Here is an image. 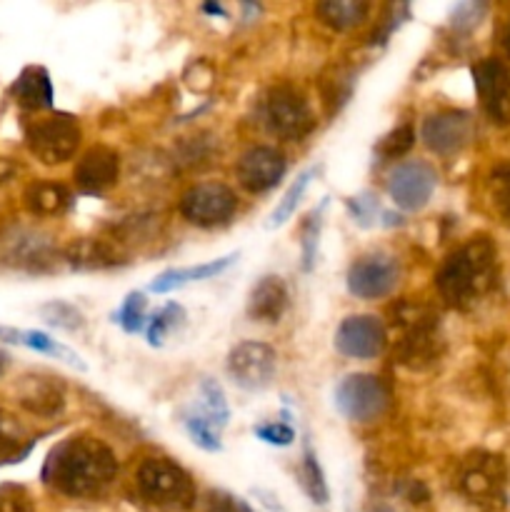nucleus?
<instances>
[{
    "label": "nucleus",
    "mask_w": 510,
    "mask_h": 512,
    "mask_svg": "<svg viewBox=\"0 0 510 512\" xmlns=\"http://www.w3.org/2000/svg\"><path fill=\"white\" fill-rule=\"evenodd\" d=\"M258 495H260V498H263V503H265V505H268V508H270V510H273V512H285L283 508H280V505H278V500H275V498H273V495L263 493V490H258Z\"/></svg>",
    "instance_id": "79ce46f5"
},
{
    "label": "nucleus",
    "mask_w": 510,
    "mask_h": 512,
    "mask_svg": "<svg viewBox=\"0 0 510 512\" xmlns=\"http://www.w3.org/2000/svg\"><path fill=\"white\" fill-rule=\"evenodd\" d=\"M315 13L323 23L335 30H348L363 23L370 13V5L365 0H323L315 5Z\"/></svg>",
    "instance_id": "393cba45"
},
{
    "label": "nucleus",
    "mask_w": 510,
    "mask_h": 512,
    "mask_svg": "<svg viewBox=\"0 0 510 512\" xmlns=\"http://www.w3.org/2000/svg\"><path fill=\"white\" fill-rule=\"evenodd\" d=\"M285 175V158L275 148H250L238 163V180L250 193H263L280 183Z\"/></svg>",
    "instance_id": "dca6fc26"
},
{
    "label": "nucleus",
    "mask_w": 510,
    "mask_h": 512,
    "mask_svg": "<svg viewBox=\"0 0 510 512\" xmlns=\"http://www.w3.org/2000/svg\"><path fill=\"white\" fill-rule=\"evenodd\" d=\"M413 143H415L413 128H410V125H400V128H395L393 133L385 135V138L380 140L378 153L383 155V158H400V155H405L410 148H413Z\"/></svg>",
    "instance_id": "f704fd0d"
},
{
    "label": "nucleus",
    "mask_w": 510,
    "mask_h": 512,
    "mask_svg": "<svg viewBox=\"0 0 510 512\" xmlns=\"http://www.w3.org/2000/svg\"><path fill=\"white\" fill-rule=\"evenodd\" d=\"M473 83L485 113L498 123H510V70L500 60L485 58L473 65Z\"/></svg>",
    "instance_id": "9b49d317"
},
{
    "label": "nucleus",
    "mask_w": 510,
    "mask_h": 512,
    "mask_svg": "<svg viewBox=\"0 0 510 512\" xmlns=\"http://www.w3.org/2000/svg\"><path fill=\"white\" fill-rule=\"evenodd\" d=\"M115 323L125 330V333H140L145 328V298L140 293H130L125 303L120 305L118 313L113 315Z\"/></svg>",
    "instance_id": "473e14b6"
},
{
    "label": "nucleus",
    "mask_w": 510,
    "mask_h": 512,
    "mask_svg": "<svg viewBox=\"0 0 510 512\" xmlns=\"http://www.w3.org/2000/svg\"><path fill=\"white\" fill-rule=\"evenodd\" d=\"M25 208L35 215H58L70 205V190L60 183L38 180L25 190Z\"/></svg>",
    "instance_id": "5701e85b"
},
{
    "label": "nucleus",
    "mask_w": 510,
    "mask_h": 512,
    "mask_svg": "<svg viewBox=\"0 0 510 512\" xmlns=\"http://www.w3.org/2000/svg\"><path fill=\"white\" fill-rule=\"evenodd\" d=\"M313 175H315V170H305V173H300L298 178H295V183L285 190V195L280 198V203L275 205V210L270 213L268 228H280L283 223H288L290 215H293L295 208H298L300 198H303L305 188L310 185V178H313Z\"/></svg>",
    "instance_id": "cd10ccee"
},
{
    "label": "nucleus",
    "mask_w": 510,
    "mask_h": 512,
    "mask_svg": "<svg viewBox=\"0 0 510 512\" xmlns=\"http://www.w3.org/2000/svg\"><path fill=\"white\" fill-rule=\"evenodd\" d=\"M120 175V160L118 155L110 148H90L88 153L80 158V163L75 165V185H78L83 193L98 195L103 190L113 188L115 180Z\"/></svg>",
    "instance_id": "f3484780"
},
{
    "label": "nucleus",
    "mask_w": 510,
    "mask_h": 512,
    "mask_svg": "<svg viewBox=\"0 0 510 512\" xmlns=\"http://www.w3.org/2000/svg\"><path fill=\"white\" fill-rule=\"evenodd\" d=\"M235 205H238V200L228 185L200 183L183 195L180 213L200 228H213V225L225 223L235 213Z\"/></svg>",
    "instance_id": "9d476101"
},
{
    "label": "nucleus",
    "mask_w": 510,
    "mask_h": 512,
    "mask_svg": "<svg viewBox=\"0 0 510 512\" xmlns=\"http://www.w3.org/2000/svg\"><path fill=\"white\" fill-rule=\"evenodd\" d=\"M203 10L205 13H215V15H225V10L220 8V5H213V3H208V5H203Z\"/></svg>",
    "instance_id": "37998d69"
},
{
    "label": "nucleus",
    "mask_w": 510,
    "mask_h": 512,
    "mask_svg": "<svg viewBox=\"0 0 510 512\" xmlns=\"http://www.w3.org/2000/svg\"><path fill=\"white\" fill-rule=\"evenodd\" d=\"M120 255L103 240H75L65 248V260L78 270H100L118 263Z\"/></svg>",
    "instance_id": "b1692460"
},
{
    "label": "nucleus",
    "mask_w": 510,
    "mask_h": 512,
    "mask_svg": "<svg viewBox=\"0 0 510 512\" xmlns=\"http://www.w3.org/2000/svg\"><path fill=\"white\" fill-rule=\"evenodd\" d=\"M505 478L508 470L500 455L475 450L460 463L458 470V488L470 503L483 505V508H495L503 503Z\"/></svg>",
    "instance_id": "20e7f679"
},
{
    "label": "nucleus",
    "mask_w": 510,
    "mask_h": 512,
    "mask_svg": "<svg viewBox=\"0 0 510 512\" xmlns=\"http://www.w3.org/2000/svg\"><path fill=\"white\" fill-rule=\"evenodd\" d=\"M185 428H188V435L193 438V443L198 448L208 450V453H220V428L205 415H188L185 420Z\"/></svg>",
    "instance_id": "7c9ffc66"
},
{
    "label": "nucleus",
    "mask_w": 510,
    "mask_h": 512,
    "mask_svg": "<svg viewBox=\"0 0 510 512\" xmlns=\"http://www.w3.org/2000/svg\"><path fill=\"white\" fill-rule=\"evenodd\" d=\"M15 398L28 413L43 415V418L60 413L65 403L63 385L55 383L48 375H23L15 385Z\"/></svg>",
    "instance_id": "a211bd4d"
},
{
    "label": "nucleus",
    "mask_w": 510,
    "mask_h": 512,
    "mask_svg": "<svg viewBox=\"0 0 510 512\" xmlns=\"http://www.w3.org/2000/svg\"><path fill=\"white\" fill-rule=\"evenodd\" d=\"M400 280L398 260L385 253H370L355 260L348 270V290L355 298H385Z\"/></svg>",
    "instance_id": "1a4fd4ad"
},
{
    "label": "nucleus",
    "mask_w": 510,
    "mask_h": 512,
    "mask_svg": "<svg viewBox=\"0 0 510 512\" xmlns=\"http://www.w3.org/2000/svg\"><path fill=\"white\" fill-rule=\"evenodd\" d=\"M265 120L275 135L285 140H300L313 130L315 120L305 95L293 85H278L265 100Z\"/></svg>",
    "instance_id": "0eeeda50"
},
{
    "label": "nucleus",
    "mask_w": 510,
    "mask_h": 512,
    "mask_svg": "<svg viewBox=\"0 0 510 512\" xmlns=\"http://www.w3.org/2000/svg\"><path fill=\"white\" fill-rule=\"evenodd\" d=\"M45 320L50 325H58V328H68L75 330L83 325V315L73 308V305H65V303H50L43 308Z\"/></svg>",
    "instance_id": "e433bc0d"
},
{
    "label": "nucleus",
    "mask_w": 510,
    "mask_h": 512,
    "mask_svg": "<svg viewBox=\"0 0 510 512\" xmlns=\"http://www.w3.org/2000/svg\"><path fill=\"white\" fill-rule=\"evenodd\" d=\"M0 260L15 268L45 270L53 265L55 253L48 238L33 230H13L0 238Z\"/></svg>",
    "instance_id": "4468645a"
},
{
    "label": "nucleus",
    "mask_w": 510,
    "mask_h": 512,
    "mask_svg": "<svg viewBox=\"0 0 510 512\" xmlns=\"http://www.w3.org/2000/svg\"><path fill=\"white\" fill-rule=\"evenodd\" d=\"M390 403V393L385 383L375 375L358 373L348 375L343 383L335 388V405L340 413L355 423H370L380 418Z\"/></svg>",
    "instance_id": "423d86ee"
},
{
    "label": "nucleus",
    "mask_w": 510,
    "mask_h": 512,
    "mask_svg": "<svg viewBox=\"0 0 510 512\" xmlns=\"http://www.w3.org/2000/svg\"><path fill=\"white\" fill-rule=\"evenodd\" d=\"M325 205V203H323ZM323 205L315 210L313 215L308 218L303 228V268L310 270L313 268L315 260V248H318V233H320V213H323Z\"/></svg>",
    "instance_id": "4c0bfd02"
},
{
    "label": "nucleus",
    "mask_w": 510,
    "mask_h": 512,
    "mask_svg": "<svg viewBox=\"0 0 510 512\" xmlns=\"http://www.w3.org/2000/svg\"><path fill=\"white\" fill-rule=\"evenodd\" d=\"M10 93L28 110H43L53 105V83H50L48 70L38 68V65L25 68L10 88Z\"/></svg>",
    "instance_id": "412c9836"
},
{
    "label": "nucleus",
    "mask_w": 510,
    "mask_h": 512,
    "mask_svg": "<svg viewBox=\"0 0 510 512\" xmlns=\"http://www.w3.org/2000/svg\"><path fill=\"white\" fill-rule=\"evenodd\" d=\"M118 473L113 450L98 438L78 435L50 450L43 465V480L68 498H95Z\"/></svg>",
    "instance_id": "f257e3e1"
},
{
    "label": "nucleus",
    "mask_w": 510,
    "mask_h": 512,
    "mask_svg": "<svg viewBox=\"0 0 510 512\" xmlns=\"http://www.w3.org/2000/svg\"><path fill=\"white\" fill-rule=\"evenodd\" d=\"M200 393H203V405H205V418L213 420L218 428H223L228 423V403H225L223 388H220L215 380H203L200 385Z\"/></svg>",
    "instance_id": "72a5a7b5"
},
{
    "label": "nucleus",
    "mask_w": 510,
    "mask_h": 512,
    "mask_svg": "<svg viewBox=\"0 0 510 512\" xmlns=\"http://www.w3.org/2000/svg\"><path fill=\"white\" fill-rule=\"evenodd\" d=\"M498 280V253L488 238H473L455 250L438 273V293L448 305L470 310Z\"/></svg>",
    "instance_id": "f03ea898"
},
{
    "label": "nucleus",
    "mask_w": 510,
    "mask_h": 512,
    "mask_svg": "<svg viewBox=\"0 0 510 512\" xmlns=\"http://www.w3.org/2000/svg\"><path fill=\"white\" fill-rule=\"evenodd\" d=\"M483 13H485L483 3H460V5H455L453 15H450V23L460 30L473 28V25H478L480 15Z\"/></svg>",
    "instance_id": "ea45409f"
},
{
    "label": "nucleus",
    "mask_w": 510,
    "mask_h": 512,
    "mask_svg": "<svg viewBox=\"0 0 510 512\" xmlns=\"http://www.w3.org/2000/svg\"><path fill=\"white\" fill-rule=\"evenodd\" d=\"M440 338L435 328L415 330V333L400 335L398 348H395V360L408 370H425L440 358Z\"/></svg>",
    "instance_id": "6ab92c4d"
},
{
    "label": "nucleus",
    "mask_w": 510,
    "mask_h": 512,
    "mask_svg": "<svg viewBox=\"0 0 510 512\" xmlns=\"http://www.w3.org/2000/svg\"><path fill=\"white\" fill-rule=\"evenodd\" d=\"M435 170L420 160L400 163L388 178V193L403 210H420L435 190Z\"/></svg>",
    "instance_id": "f8f14e48"
},
{
    "label": "nucleus",
    "mask_w": 510,
    "mask_h": 512,
    "mask_svg": "<svg viewBox=\"0 0 510 512\" xmlns=\"http://www.w3.org/2000/svg\"><path fill=\"white\" fill-rule=\"evenodd\" d=\"M183 323H185V310L175 303L165 305V308H160L158 313L150 318L148 343L153 345V348H160V345H163L165 340L175 333V330L183 328Z\"/></svg>",
    "instance_id": "a878e982"
},
{
    "label": "nucleus",
    "mask_w": 510,
    "mask_h": 512,
    "mask_svg": "<svg viewBox=\"0 0 510 512\" xmlns=\"http://www.w3.org/2000/svg\"><path fill=\"white\" fill-rule=\"evenodd\" d=\"M288 308V288L280 278L268 275L253 288L248 300V315L258 323H278Z\"/></svg>",
    "instance_id": "aec40b11"
},
{
    "label": "nucleus",
    "mask_w": 510,
    "mask_h": 512,
    "mask_svg": "<svg viewBox=\"0 0 510 512\" xmlns=\"http://www.w3.org/2000/svg\"><path fill=\"white\" fill-rule=\"evenodd\" d=\"M35 503L23 485H0V512H33Z\"/></svg>",
    "instance_id": "c9c22d12"
},
{
    "label": "nucleus",
    "mask_w": 510,
    "mask_h": 512,
    "mask_svg": "<svg viewBox=\"0 0 510 512\" xmlns=\"http://www.w3.org/2000/svg\"><path fill=\"white\" fill-rule=\"evenodd\" d=\"M300 480H303V488L310 498L315 500L318 505L328 503V485H325L323 470H320L318 458H315L313 448L305 443V453H303V468H300Z\"/></svg>",
    "instance_id": "c85d7f7f"
},
{
    "label": "nucleus",
    "mask_w": 510,
    "mask_h": 512,
    "mask_svg": "<svg viewBox=\"0 0 510 512\" xmlns=\"http://www.w3.org/2000/svg\"><path fill=\"white\" fill-rule=\"evenodd\" d=\"M210 512H253L245 500L235 498V495L223 493V490H215L210 493Z\"/></svg>",
    "instance_id": "a19ab883"
},
{
    "label": "nucleus",
    "mask_w": 510,
    "mask_h": 512,
    "mask_svg": "<svg viewBox=\"0 0 510 512\" xmlns=\"http://www.w3.org/2000/svg\"><path fill=\"white\" fill-rule=\"evenodd\" d=\"M275 368H278V355L270 345L255 343V340H245V343L235 345L228 355V373L235 380V385L243 390H265L275 378Z\"/></svg>",
    "instance_id": "6e6552de"
},
{
    "label": "nucleus",
    "mask_w": 510,
    "mask_h": 512,
    "mask_svg": "<svg viewBox=\"0 0 510 512\" xmlns=\"http://www.w3.org/2000/svg\"><path fill=\"white\" fill-rule=\"evenodd\" d=\"M423 140L430 150L440 155L455 153L463 148L473 135V123H470L468 113L460 110H445V113L430 115L423 123Z\"/></svg>",
    "instance_id": "2eb2a0df"
},
{
    "label": "nucleus",
    "mask_w": 510,
    "mask_h": 512,
    "mask_svg": "<svg viewBox=\"0 0 510 512\" xmlns=\"http://www.w3.org/2000/svg\"><path fill=\"white\" fill-rule=\"evenodd\" d=\"M255 435H258L260 440H265L268 445H278V448H285V445H290L295 440L293 428L285 423L258 425V428H255Z\"/></svg>",
    "instance_id": "58836bf2"
},
{
    "label": "nucleus",
    "mask_w": 510,
    "mask_h": 512,
    "mask_svg": "<svg viewBox=\"0 0 510 512\" xmlns=\"http://www.w3.org/2000/svg\"><path fill=\"white\" fill-rule=\"evenodd\" d=\"M238 255H228V258H220V260H210V263L203 265H193V268H175V270H165L160 273L158 278L150 283V290L153 293H170V290H178L188 283H198V280H208L213 275L223 273Z\"/></svg>",
    "instance_id": "4be33fe9"
},
{
    "label": "nucleus",
    "mask_w": 510,
    "mask_h": 512,
    "mask_svg": "<svg viewBox=\"0 0 510 512\" xmlns=\"http://www.w3.org/2000/svg\"><path fill=\"white\" fill-rule=\"evenodd\" d=\"M23 440V430L15 425V420L0 413V465L18 463L23 455H28L30 445H25Z\"/></svg>",
    "instance_id": "bb28decb"
},
{
    "label": "nucleus",
    "mask_w": 510,
    "mask_h": 512,
    "mask_svg": "<svg viewBox=\"0 0 510 512\" xmlns=\"http://www.w3.org/2000/svg\"><path fill=\"white\" fill-rule=\"evenodd\" d=\"M28 148L40 163L58 165L75 155L80 145V128L70 115H50V118L35 120L25 130Z\"/></svg>",
    "instance_id": "39448f33"
},
{
    "label": "nucleus",
    "mask_w": 510,
    "mask_h": 512,
    "mask_svg": "<svg viewBox=\"0 0 510 512\" xmlns=\"http://www.w3.org/2000/svg\"><path fill=\"white\" fill-rule=\"evenodd\" d=\"M138 488L155 508L185 512L195 505V485L180 465L168 458H148L138 468Z\"/></svg>",
    "instance_id": "7ed1b4c3"
},
{
    "label": "nucleus",
    "mask_w": 510,
    "mask_h": 512,
    "mask_svg": "<svg viewBox=\"0 0 510 512\" xmlns=\"http://www.w3.org/2000/svg\"><path fill=\"white\" fill-rule=\"evenodd\" d=\"M503 45H505V50H508V55H510V23H508V30H505V35H503Z\"/></svg>",
    "instance_id": "c03bdc74"
},
{
    "label": "nucleus",
    "mask_w": 510,
    "mask_h": 512,
    "mask_svg": "<svg viewBox=\"0 0 510 512\" xmlns=\"http://www.w3.org/2000/svg\"><path fill=\"white\" fill-rule=\"evenodd\" d=\"M375 512H395V510H390V508H378Z\"/></svg>",
    "instance_id": "49530a36"
},
{
    "label": "nucleus",
    "mask_w": 510,
    "mask_h": 512,
    "mask_svg": "<svg viewBox=\"0 0 510 512\" xmlns=\"http://www.w3.org/2000/svg\"><path fill=\"white\" fill-rule=\"evenodd\" d=\"M490 198H493L495 210L500 218L510 225V160L500 163L498 168L490 173Z\"/></svg>",
    "instance_id": "2f4dec72"
},
{
    "label": "nucleus",
    "mask_w": 510,
    "mask_h": 512,
    "mask_svg": "<svg viewBox=\"0 0 510 512\" xmlns=\"http://www.w3.org/2000/svg\"><path fill=\"white\" fill-rule=\"evenodd\" d=\"M5 365H8V355H5V353H3V350H0V375H3Z\"/></svg>",
    "instance_id": "a18cd8bd"
},
{
    "label": "nucleus",
    "mask_w": 510,
    "mask_h": 512,
    "mask_svg": "<svg viewBox=\"0 0 510 512\" xmlns=\"http://www.w3.org/2000/svg\"><path fill=\"white\" fill-rule=\"evenodd\" d=\"M20 345H28V348L38 350V353L55 355V358H60V360H65V363L75 365V368L85 370V363L73 353V350H68L65 345L55 343V340H50L45 333H38V330H25V333H20Z\"/></svg>",
    "instance_id": "c756f323"
},
{
    "label": "nucleus",
    "mask_w": 510,
    "mask_h": 512,
    "mask_svg": "<svg viewBox=\"0 0 510 512\" xmlns=\"http://www.w3.org/2000/svg\"><path fill=\"white\" fill-rule=\"evenodd\" d=\"M335 348L348 358L368 360L383 353L385 328L373 315H350L335 333Z\"/></svg>",
    "instance_id": "ddd939ff"
}]
</instances>
